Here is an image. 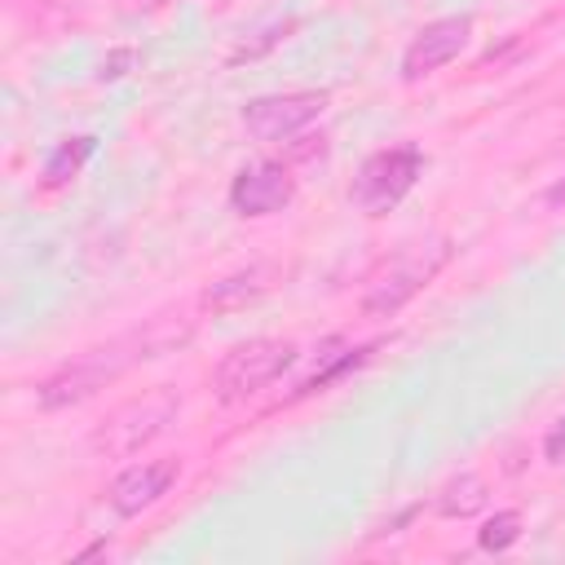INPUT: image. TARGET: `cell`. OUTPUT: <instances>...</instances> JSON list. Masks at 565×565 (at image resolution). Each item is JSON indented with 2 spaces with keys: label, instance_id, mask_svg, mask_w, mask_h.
Returning <instances> with one entry per match:
<instances>
[{
  "label": "cell",
  "instance_id": "3957f363",
  "mask_svg": "<svg viewBox=\"0 0 565 565\" xmlns=\"http://www.w3.org/2000/svg\"><path fill=\"white\" fill-rule=\"evenodd\" d=\"M419 172H424V150H419V146H388V150H375V154L358 168V177H353V185H349V199H353V207H358L362 216H384L388 207H397V203L411 194V185L419 181Z\"/></svg>",
  "mask_w": 565,
  "mask_h": 565
},
{
  "label": "cell",
  "instance_id": "2e32d148",
  "mask_svg": "<svg viewBox=\"0 0 565 565\" xmlns=\"http://www.w3.org/2000/svg\"><path fill=\"white\" fill-rule=\"evenodd\" d=\"M291 26H296V22H282V26L265 31V44H274V40H278V31H291ZM256 53H260V44H243V49H238V53H234L230 62H243V57H256Z\"/></svg>",
  "mask_w": 565,
  "mask_h": 565
},
{
  "label": "cell",
  "instance_id": "5b68a950",
  "mask_svg": "<svg viewBox=\"0 0 565 565\" xmlns=\"http://www.w3.org/2000/svg\"><path fill=\"white\" fill-rule=\"evenodd\" d=\"M177 393L172 388H154L128 406H119L115 415H106V424L93 433V450L106 455V459H124V455H137L150 437H159L168 428V419L177 415Z\"/></svg>",
  "mask_w": 565,
  "mask_h": 565
},
{
  "label": "cell",
  "instance_id": "e0dca14e",
  "mask_svg": "<svg viewBox=\"0 0 565 565\" xmlns=\"http://www.w3.org/2000/svg\"><path fill=\"white\" fill-rule=\"evenodd\" d=\"M547 203H556V207H561V203H565V177H561V181H556V185H552V190H547Z\"/></svg>",
  "mask_w": 565,
  "mask_h": 565
},
{
  "label": "cell",
  "instance_id": "277c9868",
  "mask_svg": "<svg viewBox=\"0 0 565 565\" xmlns=\"http://www.w3.org/2000/svg\"><path fill=\"white\" fill-rule=\"evenodd\" d=\"M291 362H296V344L278 340V335H260V340L234 344L216 366V397L225 406H238V402L256 397L265 384H274Z\"/></svg>",
  "mask_w": 565,
  "mask_h": 565
},
{
  "label": "cell",
  "instance_id": "6da1fadb",
  "mask_svg": "<svg viewBox=\"0 0 565 565\" xmlns=\"http://www.w3.org/2000/svg\"><path fill=\"white\" fill-rule=\"evenodd\" d=\"M172 340H181V331H168L163 322H154L150 331H132V335H124V340H115V344H106V349H93V353H84L79 362H71V366H62L57 375H49V380L35 388V402H40V411L75 406V402L93 397L106 380H115L128 362L154 358V353L168 349Z\"/></svg>",
  "mask_w": 565,
  "mask_h": 565
},
{
  "label": "cell",
  "instance_id": "7a4b0ae2",
  "mask_svg": "<svg viewBox=\"0 0 565 565\" xmlns=\"http://www.w3.org/2000/svg\"><path fill=\"white\" fill-rule=\"evenodd\" d=\"M455 256V243L450 238H419V243H406L366 287L362 296V313L366 318H393L411 296H419L437 274L441 265Z\"/></svg>",
  "mask_w": 565,
  "mask_h": 565
},
{
  "label": "cell",
  "instance_id": "30bf717a",
  "mask_svg": "<svg viewBox=\"0 0 565 565\" xmlns=\"http://www.w3.org/2000/svg\"><path fill=\"white\" fill-rule=\"evenodd\" d=\"M93 146H97L93 137H71V141H62V146H57V150L44 159L40 185H44V190H57V185H66V181H71V177L84 168V159L93 154Z\"/></svg>",
  "mask_w": 565,
  "mask_h": 565
},
{
  "label": "cell",
  "instance_id": "ba28073f",
  "mask_svg": "<svg viewBox=\"0 0 565 565\" xmlns=\"http://www.w3.org/2000/svg\"><path fill=\"white\" fill-rule=\"evenodd\" d=\"M468 35H472V18H468V13L437 18V22L419 26L415 40H411L406 53H402V79H424V75H433L437 66L455 62V57L463 53Z\"/></svg>",
  "mask_w": 565,
  "mask_h": 565
},
{
  "label": "cell",
  "instance_id": "7c38bea8",
  "mask_svg": "<svg viewBox=\"0 0 565 565\" xmlns=\"http://www.w3.org/2000/svg\"><path fill=\"white\" fill-rule=\"evenodd\" d=\"M481 508H486V481L477 472H463V477L446 481L441 494H437V512L441 516H472Z\"/></svg>",
  "mask_w": 565,
  "mask_h": 565
},
{
  "label": "cell",
  "instance_id": "5bb4252c",
  "mask_svg": "<svg viewBox=\"0 0 565 565\" xmlns=\"http://www.w3.org/2000/svg\"><path fill=\"white\" fill-rule=\"evenodd\" d=\"M543 459H547V463H565V415L547 428V437H543Z\"/></svg>",
  "mask_w": 565,
  "mask_h": 565
},
{
  "label": "cell",
  "instance_id": "4fadbf2b",
  "mask_svg": "<svg viewBox=\"0 0 565 565\" xmlns=\"http://www.w3.org/2000/svg\"><path fill=\"white\" fill-rule=\"evenodd\" d=\"M516 539H521V512H512V508H508V512H494V516L477 530V543H481L486 552H508Z\"/></svg>",
  "mask_w": 565,
  "mask_h": 565
},
{
  "label": "cell",
  "instance_id": "9c48e42d",
  "mask_svg": "<svg viewBox=\"0 0 565 565\" xmlns=\"http://www.w3.org/2000/svg\"><path fill=\"white\" fill-rule=\"evenodd\" d=\"M177 472H181L177 459L132 463L128 472L115 477V486H110V508H115L119 516H137V512H146L150 503H159V499L168 494V486L177 481Z\"/></svg>",
  "mask_w": 565,
  "mask_h": 565
},
{
  "label": "cell",
  "instance_id": "9a60e30c",
  "mask_svg": "<svg viewBox=\"0 0 565 565\" xmlns=\"http://www.w3.org/2000/svg\"><path fill=\"white\" fill-rule=\"evenodd\" d=\"M128 62H132V53H128V49H119V53H110V57L102 62V79H119Z\"/></svg>",
  "mask_w": 565,
  "mask_h": 565
},
{
  "label": "cell",
  "instance_id": "8992f818",
  "mask_svg": "<svg viewBox=\"0 0 565 565\" xmlns=\"http://www.w3.org/2000/svg\"><path fill=\"white\" fill-rule=\"evenodd\" d=\"M327 106L322 88H300V93H269L243 106V128L256 141H287L296 137L305 124H313Z\"/></svg>",
  "mask_w": 565,
  "mask_h": 565
},
{
  "label": "cell",
  "instance_id": "52a82bcc",
  "mask_svg": "<svg viewBox=\"0 0 565 565\" xmlns=\"http://www.w3.org/2000/svg\"><path fill=\"white\" fill-rule=\"evenodd\" d=\"M291 194H296V177L287 172V163H274V159L247 163L230 181V207L238 216H274L291 203Z\"/></svg>",
  "mask_w": 565,
  "mask_h": 565
},
{
  "label": "cell",
  "instance_id": "8fae6325",
  "mask_svg": "<svg viewBox=\"0 0 565 565\" xmlns=\"http://www.w3.org/2000/svg\"><path fill=\"white\" fill-rule=\"evenodd\" d=\"M265 287H269V282H265V269L230 274V278H221V282H212V287L203 291V309H234V305H243V300L260 296Z\"/></svg>",
  "mask_w": 565,
  "mask_h": 565
}]
</instances>
